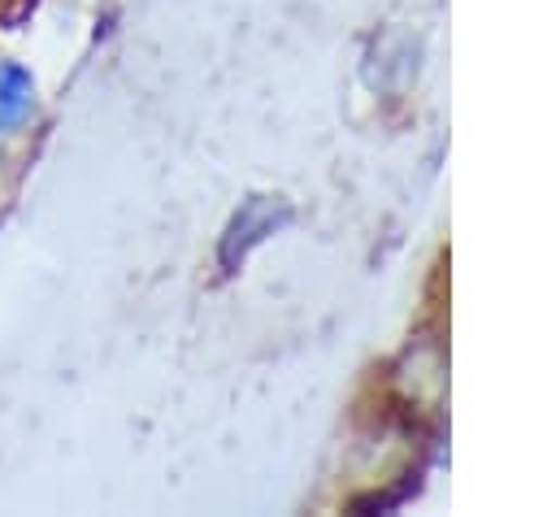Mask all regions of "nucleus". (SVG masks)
<instances>
[{"label": "nucleus", "mask_w": 556, "mask_h": 517, "mask_svg": "<svg viewBox=\"0 0 556 517\" xmlns=\"http://www.w3.org/2000/svg\"><path fill=\"white\" fill-rule=\"evenodd\" d=\"M35 104V78L26 65L4 61L0 65V130H13Z\"/></svg>", "instance_id": "f257e3e1"}, {"label": "nucleus", "mask_w": 556, "mask_h": 517, "mask_svg": "<svg viewBox=\"0 0 556 517\" xmlns=\"http://www.w3.org/2000/svg\"><path fill=\"white\" fill-rule=\"evenodd\" d=\"M30 4H35V0H0V17H4V22H22Z\"/></svg>", "instance_id": "f03ea898"}]
</instances>
